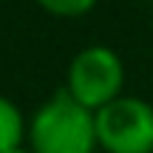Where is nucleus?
Returning <instances> with one entry per match:
<instances>
[{"instance_id": "nucleus-5", "label": "nucleus", "mask_w": 153, "mask_h": 153, "mask_svg": "<svg viewBox=\"0 0 153 153\" xmlns=\"http://www.w3.org/2000/svg\"><path fill=\"white\" fill-rule=\"evenodd\" d=\"M34 3L51 17L74 20V17H85L88 11H94L99 0H34Z\"/></svg>"}, {"instance_id": "nucleus-6", "label": "nucleus", "mask_w": 153, "mask_h": 153, "mask_svg": "<svg viewBox=\"0 0 153 153\" xmlns=\"http://www.w3.org/2000/svg\"><path fill=\"white\" fill-rule=\"evenodd\" d=\"M9 153H34L28 145H20V148H14V150H9Z\"/></svg>"}, {"instance_id": "nucleus-4", "label": "nucleus", "mask_w": 153, "mask_h": 153, "mask_svg": "<svg viewBox=\"0 0 153 153\" xmlns=\"http://www.w3.org/2000/svg\"><path fill=\"white\" fill-rule=\"evenodd\" d=\"M26 125L28 119L23 116L20 105L0 94V153H9L26 142Z\"/></svg>"}, {"instance_id": "nucleus-3", "label": "nucleus", "mask_w": 153, "mask_h": 153, "mask_svg": "<svg viewBox=\"0 0 153 153\" xmlns=\"http://www.w3.org/2000/svg\"><path fill=\"white\" fill-rule=\"evenodd\" d=\"M97 142L105 153H153V105L142 97H116L97 114Z\"/></svg>"}, {"instance_id": "nucleus-2", "label": "nucleus", "mask_w": 153, "mask_h": 153, "mask_svg": "<svg viewBox=\"0 0 153 153\" xmlns=\"http://www.w3.org/2000/svg\"><path fill=\"white\" fill-rule=\"evenodd\" d=\"M125 88V62L108 45H85L71 57L65 74V91L79 105L97 114Z\"/></svg>"}, {"instance_id": "nucleus-1", "label": "nucleus", "mask_w": 153, "mask_h": 153, "mask_svg": "<svg viewBox=\"0 0 153 153\" xmlns=\"http://www.w3.org/2000/svg\"><path fill=\"white\" fill-rule=\"evenodd\" d=\"M26 145L34 153H97V116L60 88L28 119Z\"/></svg>"}]
</instances>
